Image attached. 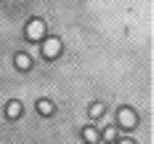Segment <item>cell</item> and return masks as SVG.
<instances>
[{
  "mask_svg": "<svg viewBox=\"0 0 154 144\" xmlns=\"http://www.w3.org/2000/svg\"><path fill=\"white\" fill-rule=\"evenodd\" d=\"M37 112H40V115H53V104H51L48 99H40V101H37Z\"/></svg>",
  "mask_w": 154,
  "mask_h": 144,
  "instance_id": "8992f818",
  "label": "cell"
},
{
  "mask_svg": "<svg viewBox=\"0 0 154 144\" xmlns=\"http://www.w3.org/2000/svg\"><path fill=\"white\" fill-rule=\"evenodd\" d=\"M82 139H85V144H98L101 142V133H98L93 126H85L82 128Z\"/></svg>",
  "mask_w": 154,
  "mask_h": 144,
  "instance_id": "277c9868",
  "label": "cell"
},
{
  "mask_svg": "<svg viewBox=\"0 0 154 144\" xmlns=\"http://www.w3.org/2000/svg\"><path fill=\"white\" fill-rule=\"evenodd\" d=\"M101 115H104V104H98V101L91 104V117H101Z\"/></svg>",
  "mask_w": 154,
  "mask_h": 144,
  "instance_id": "ba28073f",
  "label": "cell"
},
{
  "mask_svg": "<svg viewBox=\"0 0 154 144\" xmlns=\"http://www.w3.org/2000/svg\"><path fill=\"white\" fill-rule=\"evenodd\" d=\"M5 115H8V117H11V120H16V117H19V115H21V101H8V104H5Z\"/></svg>",
  "mask_w": 154,
  "mask_h": 144,
  "instance_id": "5b68a950",
  "label": "cell"
},
{
  "mask_svg": "<svg viewBox=\"0 0 154 144\" xmlns=\"http://www.w3.org/2000/svg\"><path fill=\"white\" fill-rule=\"evenodd\" d=\"M114 136H117V131H114V128H106V131L101 133V139H104V142H114Z\"/></svg>",
  "mask_w": 154,
  "mask_h": 144,
  "instance_id": "9c48e42d",
  "label": "cell"
},
{
  "mask_svg": "<svg viewBox=\"0 0 154 144\" xmlns=\"http://www.w3.org/2000/svg\"><path fill=\"white\" fill-rule=\"evenodd\" d=\"M27 37H29V40L45 37V21H43V19H32L29 24H27Z\"/></svg>",
  "mask_w": 154,
  "mask_h": 144,
  "instance_id": "6da1fadb",
  "label": "cell"
},
{
  "mask_svg": "<svg viewBox=\"0 0 154 144\" xmlns=\"http://www.w3.org/2000/svg\"><path fill=\"white\" fill-rule=\"evenodd\" d=\"M120 144H136V142H130V139H122V142H120Z\"/></svg>",
  "mask_w": 154,
  "mask_h": 144,
  "instance_id": "30bf717a",
  "label": "cell"
},
{
  "mask_svg": "<svg viewBox=\"0 0 154 144\" xmlns=\"http://www.w3.org/2000/svg\"><path fill=\"white\" fill-rule=\"evenodd\" d=\"M16 67H19V69H29V67H32V59L27 56V53H19V56H16Z\"/></svg>",
  "mask_w": 154,
  "mask_h": 144,
  "instance_id": "52a82bcc",
  "label": "cell"
},
{
  "mask_svg": "<svg viewBox=\"0 0 154 144\" xmlns=\"http://www.w3.org/2000/svg\"><path fill=\"white\" fill-rule=\"evenodd\" d=\"M106 144H112V142H106Z\"/></svg>",
  "mask_w": 154,
  "mask_h": 144,
  "instance_id": "8fae6325",
  "label": "cell"
},
{
  "mask_svg": "<svg viewBox=\"0 0 154 144\" xmlns=\"http://www.w3.org/2000/svg\"><path fill=\"white\" fill-rule=\"evenodd\" d=\"M117 120H120V126H122V128H128V131H130V128H136V123H138V115L130 110V107H122Z\"/></svg>",
  "mask_w": 154,
  "mask_h": 144,
  "instance_id": "3957f363",
  "label": "cell"
},
{
  "mask_svg": "<svg viewBox=\"0 0 154 144\" xmlns=\"http://www.w3.org/2000/svg\"><path fill=\"white\" fill-rule=\"evenodd\" d=\"M59 53H61V40H59V37H45L43 56H45V59H56Z\"/></svg>",
  "mask_w": 154,
  "mask_h": 144,
  "instance_id": "7a4b0ae2",
  "label": "cell"
}]
</instances>
